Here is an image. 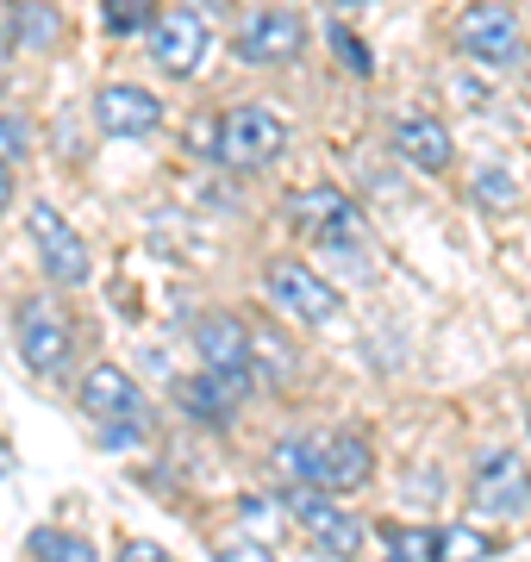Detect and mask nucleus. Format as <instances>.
Returning a JSON list of instances; mask_svg holds the SVG:
<instances>
[{"instance_id": "22", "label": "nucleus", "mask_w": 531, "mask_h": 562, "mask_svg": "<svg viewBox=\"0 0 531 562\" xmlns=\"http://www.w3.org/2000/svg\"><path fill=\"white\" fill-rule=\"evenodd\" d=\"M388 562H438V525H382Z\"/></svg>"}, {"instance_id": "31", "label": "nucleus", "mask_w": 531, "mask_h": 562, "mask_svg": "<svg viewBox=\"0 0 531 562\" xmlns=\"http://www.w3.org/2000/svg\"><path fill=\"white\" fill-rule=\"evenodd\" d=\"M526 431H531V419H526Z\"/></svg>"}, {"instance_id": "19", "label": "nucleus", "mask_w": 531, "mask_h": 562, "mask_svg": "<svg viewBox=\"0 0 531 562\" xmlns=\"http://www.w3.org/2000/svg\"><path fill=\"white\" fill-rule=\"evenodd\" d=\"M7 25H13V50H50L63 38V13L50 0H13Z\"/></svg>"}, {"instance_id": "8", "label": "nucleus", "mask_w": 531, "mask_h": 562, "mask_svg": "<svg viewBox=\"0 0 531 562\" xmlns=\"http://www.w3.org/2000/svg\"><path fill=\"white\" fill-rule=\"evenodd\" d=\"M470 506L482 519H512L531 506V469L519 450H488L475 457V475H470Z\"/></svg>"}, {"instance_id": "9", "label": "nucleus", "mask_w": 531, "mask_h": 562, "mask_svg": "<svg viewBox=\"0 0 531 562\" xmlns=\"http://www.w3.org/2000/svg\"><path fill=\"white\" fill-rule=\"evenodd\" d=\"M13 344H20V357H25L32 375H63V369H69V350H76L69 319H63L57 306H44V301L13 306Z\"/></svg>"}, {"instance_id": "11", "label": "nucleus", "mask_w": 531, "mask_h": 562, "mask_svg": "<svg viewBox=\"0 0 531 562\" xmlns=\"http://www.w3.org/2000/svg\"><path fill=\"white\" fill-rule=\"evenodd\" d=\"M301 44H307V25H301V13H294V7H263V13H250V20L231 32L238 63H257V69L301 57Z\"/></svg>"}, {"instance_id": "21", "label": "nucleus", "mask_w": 531, "mask_h": 562, "mask_svg": "<svg viewBox=\"0 0 531 562\" xmlns=\"http://www.w3.org/2000/svg\"><path fill=\"white\" fill-rule=\"evenodd\" d=\"M163 20V0H101V25L113 38H150V25Z\"/></svg>"}, {"instance_id": "28", "label": "nucleus", "mask_w": 531, "mask_h": 562, "mask_svg": "<svg viewBox=\"0 0 531 562\" xmlns=\"http://www.w3.org/2000/svg\"><path fill=\"white\" fill-rule=\"evenodd\" d=\"M113 562H169V550L163 543H150V538H132V543H120V557Z\"/></svg>"}, {"instance_id": "20", "label": "nucleus", "mask_w": 531, "mask_h": 562, "mask_svg": "<svg viewBox=\"0 0 531 562\" xmlns=\"http://www.w3.org/2000/svg\"><path fill=\"white\" fill-rule=\"evenodd\" d=\"M25 550H32L38 562H101L94 538H82V531H63V525H38V531L25 538Z\"/></svg>"}, {"instance_id": "29", "label": "nucleus", "mask_w": 531, "mask_h": 562, "mask_svg": "<svg viewBox=\"0 0 531 562\" xmlns=\"http://www.w3.org/2000/svg\"><path fill=\"white\" fill-rule=\"evenodd\" d=\"M7 206H13V162L0 157V213H7Z\"/></svg>"}, {"instance_id": "25", "label": "nucleus", "mask_w": 531, "mask_h": 562, "mask_svg": "<svg viewBox=\"0 0 531 562\" xmlns=\"http://www.w3.org/2000/svg\"><path fill=\"white\" fill-rule=\"evenodd\" d=\"M475 201L494 206V213H512V206H519V188H512L507 169H482V176H475Z\"/></svg>"}, {"instance_id": "26", "label": "nucleus", "mask_w": 531, "mask_h": 562, "mask_svg": "<svg viewBox=\"0 0 531 562\" xmlns=\"http://www.w3.org/2000/svg\"><path fill=\"white\" fill-rule=\"evenodd\" d=\"M25 150H32V125H25L20 113H0V157L20 162Z\"/></svg>"}, {"instance_id": "23", "label": "nucleus", "mask_w": 531, "mask_h": 562, "mask_svg": "<svg viewBox=\"0 0 531 562\" xmlns=\"http://www.w3.org/2000/svg\"><path fill=\"white\" fill-rule=\"evenodd\" d=\"M326 44H331V57L344 63V69H350V76H357V81H369V76H375V57H369V44L357 38V32H350L344 20H331Z\"/></svg>"}, {"instance_id": "4", "label": "nucleus", "mask_w": 531, "mask_h": 562, "mask_svg": "<svg viewBox=\"0 0 531 562\" xmlns=\"http://www.w3.org/2000/svg\"><path fill=\"white\" fill-rule=\"evenodd\" d=\"M282 506H287V519L313 538L319 557L350 562L357 550H363V525L350 519L344 506H338V494H326V487H282Z\"/></svg>"}, {"instance_id": "10", "label": "nucleus", "mask_w": 531, "mask_h": 562, "mask_svg": "<svg viewBox=\"0 0 531 562\" xmlns=\"http://www.w3.org/2000/svg\"><path fill=\"white\" fill-rule=\"evenodd\" d=\"M194 350H201V369L238 382L250 394L257 387V362H250V325L238 313H201L194 319Z\"/></svg>"}, {"instance_id": "24", "label": "nucleus", "mask_w": 531, "mask_h": 562, "mask_svg": "<svg viewBox=\"0 0 531 562\" xmlns=\"http://www.w3.org/2000/svg\"><path fill=\"white\" fill-rule=\"evenodd\" d=\"M488 557V538L470 531V525H438V562H482Z\"/></svg>"}, {"instance_id": "14", "label": "nucleus", "mask_w": 531, "mask_h": 562, "mask_svg": "<svg viewBox=\"0 0 531 562\" xmlns=\"http://www.w3.org/2000/svg\"><path fill=\"white\" fill-rule=\"evenodd\" d=\"M375 482V443L363 431H331L319 438V487L326 494H363Z\"/></svg>"}, {"instance_id": "5", "label": "nucleus", "mask_w": 531, "mask_h": 562, "mask_svg": "<svg viewBox=\"0 0 531 562\" xmlns=\"http://www.w3.org/2000/svg\"><path fill=\"white\" fill-rule=\"evenodd\" d=\"M287 225L307 244H326V250H350L363 238V213H357V201L344 188H301V194H287Z\"/></svg>"}, {"instance_id": "16", "label": "nucleus", "mask_w": 531, "mask_h": 562, "mask_svg": "<svg viewBox=\"0 0 531 562\" xmlns=\"http://www.w3.org/2000/svg\"><path fill=\"white\" fill-rule=\"evenodd\" d=\"M388 144L413 162V169H426V176H444L450 157H456L450 132H444L438 120H426V113H407V120H394V125H388Z\"/></svg>"}, {"instance_id": "15", "label": "nucleus", "mask_w": 531, "mask_h": 562, "mask_svg": "<svg viewBox=\"0 0 531 562\" xmlns=\"http://www.w3.org/2000/svg\"><path fill=\"white\" fill-rule=\"evenodd\" d=\"M250 394L238 382H225V375H213V369H201L194 382L176 387V406H182L194 425H206V431H225V425L238 419V406H245Z\"/></svg>"}, {"instance_id": "18", "label": "nucleus", "mask_w": 531, "mask_h": 562, "mask_svg": "<svg viewBox=\"0 0 531 562\" xmlns=\"http://www.w3.org/2000/svg\"><path fill=\"white\" fill-rule=\"evenodd\" d=\"M269 469L282 487H319V438L307 431H282L275 450H269Z\"/></svg>"}, {"instance_id": "12", "label": "nucleus", "mask_w": 531, "mask_h": 562, "mask_svg": "<svg viewBox=\"0 0 531 562\" xmlns=\"http://www.w3.org/2000/svg\"><path fill=\"white\" fill-rule=\"evenodd\" d=\"M94 125L106 138H150L163 125V101L150 88H138V81H106L94 94Z\"/></svg>"}, {"instance_id": "1", "label": "nucleus", "mask_w": 531, "mask_h": 562, "mask_svg": "<svg viewBox=\"0 0 531 562\" xmlns=\"http://www.w3.org/2000/svg\"><path fill=\"white\" fill-rule=\"evenodd\" d=\"M82 413L101 425V450H138L150 438V401L120 362H94L82 375Z\"/></svg>"}, {"instance_id": "27", "label": "nucleus", "mask_w": 531, "mask_h": 562, "mask_svg": "<svg viewBox=\"0 0 531 562\" xmlns=\"http://www.w3.org/2000/svg\"><path fill=\"white\" fill-rule=\"evenodd\" d=\"M213 562H275V550H263L257 538H238V543H219Z\"/></svg>"}, {"instance_id": "7", "label": "nucleus", "mask_w": 531, "mask_h": 562, "mask_svg": "<svg viewBox=\"0 0 531 562\" xmlns=\"http://www.w3.org/2000/svg\"><path fill=\"white\" fill-rule=\"evenodd\" d=\"M456 50H463L470 63H482V69H507V63H519L526 38H519L512 7H500V0H475V7H463V20H456Z\"/></svg>"}, {"instance_id": "3", "label": "nucleus", "mask_w": 531, "mask_h": 562, "mask_svg": "<svg viewBox=\"0 0 531 562\" xmlns=\"http://www.w3.org/2000/svg\"><path fill=\"white\" fill-rule=\"evenodd\" d=\"M25 232H32V250H38V269L44 281H57V288H88L94 276V257H88V238L76 225L63 220L50 201H38L25 213Z\"/></svg>"}, {"instance_id": "13", "label": "nucleus", "mask_w": 531, "mask_h": 562, "mask_svg": "<svg viewBox=\"0 0 531 562\" xmlns=\"http://www.w3.org/2000/svg\"><path fill=\"white\" fill-rule=\"evenodd\" d=\"M206 44H213V32H206L201 13H188V7H169L163 20L150 25V57H157V69H169V76H194L206 57Z\"/></svg>"}, {"instance_id": "6", "label": "nucleus", "mask_w": 531, "mask_h": 562, "mask_svg": "<svg viewBox=\"0 0 531 562\" xmlns=\"http://www.w3.org/2000/svg\"><path fill=\"white\" fill-rule=\"evenodd\" d=\"M263 288H269V301L282 306L287 319H301V325H331L338 313H344V301H338V288H331L319 269H307V262H269L263 269Z\"/></svg>"}, {"instance_id": "2", "label": "nucleus", "mask_w": 531, "mask_h": 562, "mask_svg": "<svg viewBox=\"0 0 531 562\" xmlns=\"http://www.w3.org/2000/svg\"><path fill=\"white\" fill-rule=\"evenodd\" d=\"M287 150V120L275 113V106H231V113H219L213 120V157L225 162V169H269V162Z\"/></svg>"}, {"instance_id": "17", "label": "nucleus", "mask_w": 531, "mask_h": 562, "mask_svg": "<svg viewBox=\"0 0 531 562\" xmlns=\"http://www.w3.org/2000/svg\"><path fill=\"white\" fill-rule=\"evenodd\" d=\"M250 362H257V387H275V394L294 387V375H301V357L275 325H250Z\"/></svg>"}, {"instance_id": "30", "label": "nucleus", "mask_w": 531, "mask_h": 562, "mask_svg": "<svg viewBox=\"0 0 531 562\" xmlns=\"http://www.w3.org/2000/svg\"><path fill=\"white\" fill-rule=\"evenodd\" d=\"M326 7H331V20H350V13H363L369 0H326Z\"/></svg>"}]
</instances>
